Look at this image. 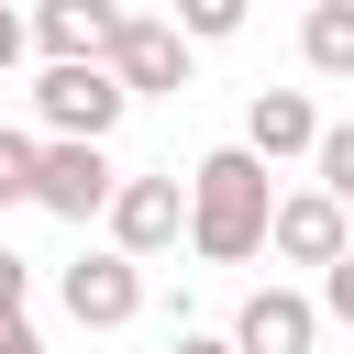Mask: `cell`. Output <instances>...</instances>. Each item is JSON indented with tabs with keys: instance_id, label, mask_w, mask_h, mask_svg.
Returning a JSON list of instances; mask_svg holds the SVG:
<instances>
[{
	"instance_id": "6da1fadb",
	"label": "cell",
	"mask_w": 354,
	"mask_h": 354,
	"mask_svg": "<svg viewBox=\"0 0 354 354\" xmlns=\"http://www.w3.org/2000/svg\"><path fill=\"white\" fill-rule=\"evenodd\" d=\"M266 232H277V188H266V166H254L243 144H210V155L188 166V243H199L210 266H254Z\"/></svg>"
},
{
	"instance_id": "7a4b0ae2",
	"label": "cell",
	"mask_w": 354,
	"mask_h": 354,
	"mask_svg": "<svg viewBox=\"0 0 354 354\" xmlns=\"http://www.w3.org/2000/svg\"><path fill=\"white\" fill-rule=\"evenodd\" d=\"M122 111H133V88H122L111 66H44V77H33V122H44V144H111Z\"/></svg>"
},
{
	"instance_id": "3957f363",
	"label": "cell",
	"mask_w": 354,
	"mask_h": 354,
	"mask_svg": "<svg viewBox=\"0 0 354 354\" xmlns=\"http://www.w3.org/2000/svg\"><path fill=\"white\" fill-rule=\"evenodd\" d=\"M166 243H188V177L166 166V177H122V199H111V254H166Z\"/></svg>"
},
{
	"instance_id": "277c9868",
	"label": "cell",
	"mask_w": 354,
	"mask_h": 354,
	"mask_svg": "<svg viewBox=\"0 0 354 354\" xmlns=\"http://www.w3.org/2000/svg\"><path fill=\"white\" fill-rule=\"evenodd\" d=\"M111 77H122L133 100H177V88H188V33L155 22V11H122V33H111Z\"/></svg>"
},
{
	"instance_id": "5b68a950",
	"label": "cell",
	"mask_w": 354,
	"mask_h": 354,
	"mask_svg": "<svg viewBox=\"0 0 354 354\" xmlns=\"http://www.w3.org/2000/svg\"><path fill=\"white\" fill-rule=\"evenodd\" d=\"M55 299H66V321H77V332H122V321L144 310V266L100 243V254H77V266L55 277Z\"/></svg>"
},
{
	"instance_id": "8992f818",
	"label": "cell",
	"mask_w": 354,
	"mask_h": 354,
	"mask_svg": "<svg viewBox=\"0 0 354 354\" xmlns=\"http://www.w3.org/2000/svg\"><path fill=\"white\" fill-rule=\"evenodd\" d=\"M111 199H122L111 144H44V188H33V210H55V221H111Z\"/></svg>"
},
{
	"instance_id": "52a82bcc",
	"label": "cell",
	"mask_w": 354,
	"mask_h": 354,
	"mask_svg": "<svg viewBox=\"0 0 354 354\" xmlns=\"http://www.w3.org/2000/svg\"><path fill=\"white\" fill-rule=\"evenodd\" d=\"M321 111H310V88H254L243 100V155L254 166H288V155H321Z\"/></svg>"
},
{
	"instance_id": "ba28073f",
	"label": "cell",
	"mask_w": 354,
	"mask_h": 354,
	"mask_svg": "<svg viewBox=\"0 0 354 354\" xmlns=\"http://www.w3.org/2000/svg\"><path fill=\"white\" fill-rule=\"evenodd\" d=\"M266 254H288V266H343L354 254V232H343V199H321V188H288L277 199V232H266Z\"/></svg>"
},
{
	"instance_id": "9c48e42d",
	"label": "cell",
	"mask_w": 354,
	"mask_h": 354,
	"mask_svg": "<svg viewBox=\"0 0 354 354\" xmlns=\"http://www.w3.org/2000/svg\"><path fill=\"white\" fill-rule=\"evenodd\" d=\"M310 343H321V299L299 288H254L232 310V354H310Z\"/></svg>"
},
{
	"instance_id": "30bf717a",
	"label": "cell",
	"mask_w": 354,
	"mask_h": 354,
	"mask_svg": "<svg viewBox=\"0 0 354 354\" xmlns=\"http://www.w3.org/2000/svg\"><path fill=\"white\" fill-rule=\"evenodd\" d=\"M111 33H122V11H111V0H44V11H33L44 66H111Z\"/></svg>"
},
{
	"instance_id": "8fae6325",
	"label": "cell",
	"mask_w": 354,
	"mask_h": 354,
	"mask_svg": "<svg viewBox=\"0 0 354 354\" xmlns=\"http://www.w3.org/2000/svg\"><path fill=\"white\" fill-rule=\"evenodd\" d=\"M299 55H310V77H354V0H310Z\"/></svg>"
},
{
	"instance_id": "7c38bea8",
	"label": "cell",
	"mask_w": 354,
	"mask_h": 354,
	"mask_svg": "<svg viewBox=\"0 0 354 354\" xmlns=\"http://www.w3.org/2000/svg\"><path fill=\"white\" fill-rule=\"evenodd\" d=\"M44 188V133H0V210Z\"/></svg>"
},
{
	"instance_id": "4fadbf2b",
	"label": "cell",
	"mask_w": 354,
	"mask_h": 354,
	"mask_svg": "<svg viewBox=\"0 0 354 354\" xmlns=\"http://www.w3.org/2000/svg\"><path fill=\"white\" fill-rule=\"evenodd\" d=\"M310 166H321V177H310V188H321V199H343V210H354V122H332V133H321V155H310Z\"/></svg>"
},
{
	"instance_id": "5bb4252c",
	"label": "cell",
	"mask_w": 354,
	"mask_h": 354,
	"mask_svg": "<svg viewBox=\"0 0 354 354\" xmlns=\"http://www.w3.org/2000/svg\"><path fill=\"white\" fill-rule=\"evenodd\" d=\"M177 33H188V44H221V33H243V0H177Z\"/></svg>"
},
{
	"instance_id": "9a60e30c",
	"label": "cell",
	"mask_w": 354,
	"mask_h": 354,
	"mask_svg": "<svg viewBox=\"0 0 354 354\" xmlns=\"http://www.w3.org/2000/svg\"><path fill=\"white\" fill-rule=\"evenodd\" d=\"M22 55H33V11H11V0H0V77H11Z\"/></svg>"
},
{
	"instance_id": "2e32d148",
	"label": "cell",
	"mask_w": 354,
	"mask_h": 354,
	"mask_svg": "<svg viewBox=\"0 0 354 354\" xmlns=\"http://www.w3.org/2000/svg\"><path fill=\"white\" fill-rule=\"evenodd\" d=\"M22 299H33V266H22V254H0V321H22Z\"/></svg>"
},
{
	"instance_id": "e0dca14e",
	"label": "cell",
	"mask_w": 354,
	"mask_h": 354,
	"mask_svg": "<svg viewBox=\"0 0 354 354\" xmlns=\"http://www.w3.org/2000/svg\"><path fill=\"white\" fill-rule=\"evenodd\" d=\"M321 310H332V321H354V254H343V266L321 277Z\"/></svg>"
},
{
	"instance_id": "ac0fdd59",
	"label": "cell",
	"mask_w": 354,
	"mask_h": 354,
	"mask_svg": "<svg viewBox=\"0 0 354 354\" xmlns=\"http://www.w3.org/2000/svg\"><path fill=\"white\" fill-rule=\"evenodd\" d=\"M166 354H232V332H177Z\"/></svg>"
},
{
	"instance_id": "d6986e66",
	"label": "cell",
	"mask_w": 354,
	"mask_h": 354,
	"mask_svg": "<svg viewBox=\"0 0 354 354\" xmlns=\"http://www.w3.org/2000/svg\"><path fill=\"white\" fill-rule=\"evenodd\" d=\"M0 354H44V332L33 321H0Z\"/></svg>"
}]
</instances>
